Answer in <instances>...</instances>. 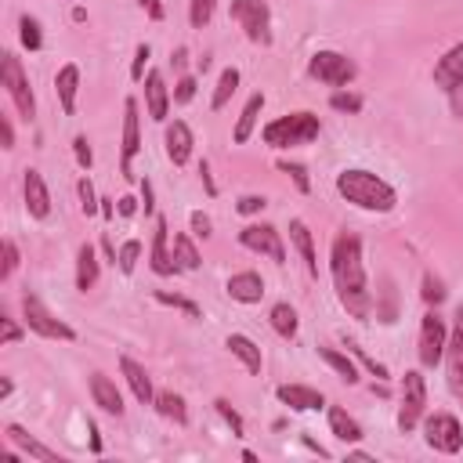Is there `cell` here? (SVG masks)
<instances>
[{
    "label": "cell",
    "instance_id": "obj_41",
    "mask_svg": "<svg viewBox=\"0 0 463 463\" xmlns=\"http://www.w3.org/2000/svg\"><path fill=\"white\" fill-rule=\"evenodd\" d=\"M347 351H351V354H354V358H358V362H362V365H365V369H369V373H373V376H376L380 383H383V380H391V369H387L383 362L369 358V354H365V347H358L354 340H347Z\"/></svg>",
    "mask_w": 463,
    "mask_h": 463
},
{
    "label": "cell",
    "instance_id": "obj_14",
    "mask_svg": "<svg viewBox=\"0 0 463 463\" xmlns=\"http://www.w3.org/2000/svg\"><path fill=\"white\" fill-rule=\"evenodd\" d=\"M163 148H166V159L174 166H184L192 159V148H195V134L184 119H166L163 123Z\"/></svg>",
    "mask_w": 463,
    "mask_h": 463
},
{
    "label": "cell",
    "instance_id": "obj_55",
    "mask_svg": "<svg viewBox=\"0 0 463 463\" xmlns=\"http://www.w3.org/2000/svg\"><path fill=\"white\" fill-rule=\"evenodd\" d=\"M141 206H145V217L156 210V206H152V184H148V177L141 181Z\"/></svg>",
    "mask_w": 463,
    "mask_h": 463
},
{
    "label": "cell",
    "instance_id": "obj_11",
    "mask_svg": "<svg viewBox=\"0 0 463 463\" xmlns=\"http://www.w3.org/2000/svg\"><path fill=\"white\" fill-rule=\"evenodd\" d=\"M141 152V105L137 98L123 101V134H119V174L134 181V159Z\"/></svg>",
    "mask_w": 463,
    "mask_h": 463
},
{
    "label": "cell",
    "instance_id": "obj_48",
    "mask_svg": "<svg viewBox=\"0 0 463 463\" xmlns=\"http://www.w3.org/2000/svg\"><path fill=\"white\" fill-rule=\"evenodd\" d=\"M264 206H268V199H264V195H253V192H250V195H239V203H235V210H239L242 217H253V213H260Z\"/></svg>",
    "mask_w": 463,
    "mask_h": 463
},
{
    "label": "cell",
    "instance_id": "obj_26",
    "mask_svg": "<svg viewBox=\"0 0 463 463\" xmlns=\"http://www.w3.org/2000/svg\"><path fill=\"white\" fill-rule=\"evenodd\" d=\"M224 347L232 351V358H239V362H242V369H246V373H253V376L260 373V365H264V354H260L257 340H250L246 333H228Z\"/></svg>",
    "mask_w": 463,
    "mask_h": 463
},
{
    "label": "cell",
    "instance_id": "obj_15",
    "mask_svg": "<svg viewBox=\"0 0 463 463\" xmlns=\"http://www.w3.org/2000/svg\"><path fill=\"white\" fill-rule=\"evenodd\" d=\"M22 199H25V213L33 221H47L51 217V192H47V181L36 166H29L22 174Z\"/></svg>",
    "mask_w": 463,
    "mask_h": 463
},
{
    "label": "cell",
    "instance_id": "obj_42",
    "mask_svg": "<svg viewBox=\"0 0 463 463\" xmlns=\"http://www.w3.org/2000/svg\"><path fill=\"white\" fill-rule=\"evenodd\" d=\"M329 105L336 109V112H347V116H354V112H362V98L358 94H351V90H333V98H329Z\"/></svg>",
    "mask_w": 463,
    "mask_h": 463
},
{
    "label": "cell",
    "instance_id": "obj_50",
    "mask_svg": "<svg viewBox=\"0 0 463 463\" xmlns=\"http://www.w3.org/2000/svg\"><path fill=\"white\" fill-rule=\"evenodd\" d=\"M0 326H4V336H0V344H4V347L18 344V340L25 336V333H22V326H18V322H14L11 315H0Z\"/></svg>",
    "mask_w": 463,
    "mask_h": 463
},
{
    "label": "cell",
    "instance_id": "obj_21",
    "mask_svg": "<svg viewBox=\"0 0 463 463\" xmlns=\"http://www.w3.org/2000/svg\"><path fill=\"white\" fill-rule=\"evenodd\" d=\"M4 434H7V441L14 445V449H22L29 459H40V463H61V456L54 452V449H47L43 441H36L25 427H18V423H7L4 427Z\"/></svg>",
    "mask_w": 463,
    "mask_h": 463
},
{
    "label": "cell",
    "instance_id": "obj_32",
    "mask_svg": "<svg viewBox=\"0 0 463 463\" xmlns=\"http://www.w3.org/2000/svg\"><path fill=\"white\" fill-rule=\"evenodd\" d=\"M174 260H177V268L181 271H199V264H203V257H199V250H195V235L188 232H177L174 235Z\"/></svg>",
    "mask_w": 463,
    "mask_h": 463
},
{
    "label": "cell",
    "instance_id": "obj_43",
    "mask_svg": "<svg viewBox=\"0 0 463 463\" xmlns=\"http://www.w3.org/2000/svg\"><path fill=\"white\" fill-rule=\"evenodd\" d=\"M275 166H279V170H282V174H289V177H293V184H297V188H300V192H304V195H307V192H311V177H307V170H304V166H300V163H289V159H279V163H275Z\"/></svg>",
    "mask_w": 463,
    "mask_h": 463
},
{
    "label": "cell",
    "instance_id": "obj_12",
    "mask_svg": "<svg viewBox=\"0 0 463 463\" xmlns=\"http://www.w3.org/2000/svg\"><path fill=\"white\" fill-rule=\"evenodd\" d=\"M239 246H246L250 253H260L275 264H286V242H282V232L275 224L253 221V224L239 228Z\"/></svg>",
    "mask_w": 463,
    "mask_h": 463
},
{
    "label": "cell",
    "instance_id": "obj_3",
    "mask_svg": "<svg viewBox=\"0 0 463 463\" xmlns=\"http://www.w3.org/2000/svg\"><path fill=\"white\" fill-rule=\"evenodd\" d=\"M322 134V119L307 109H297V112H286L271 123L260 127V141L275 152H286V148H300V145H311L315 137Z\"/></svg>",
    "mask_w": 463,
    "mask_h": 463
},
{
    "label": "cell",
    "instance_id": "obj_58",
    "mask_svg": "<svg viewBox=\"0 0 463 463\" xmlns=\"http://www.w3.org/2000/svg\"><path fill=\"white\" fill-rule=\"evenodd\" d=\"M11 391H14V383H11V376H4V380H0V402H7Z\"/></svg>",
    "mask_w": 463,
    "mask_h": 463
},
{
    "label": "cell",
    "instance_id": "obj_19",
    "mask_svg": "<svg viewBox=\"0 0 463 463\" xmlns=\"http://www.w3.org/2000/svg\"><path fill=\"white\" fill-rule=\"evenodd\" d=\"M87 387H90V402L101 409V412H109V416H123V394H119V387H116V380L112 376H105V373H90L87 376Z\"/></svg>",
    "mask_w": 463,
    "mask_h": 463
},
{
    "label": "cell",
    "instance_id": "obj_18",
    "mask_svg": "<svg viewBox=\"0 0 463 463\" xmlns=\"http://www.w3.org/2000/svg\"><path fill=\"white\" fill-rule=\"evenodd\" d=\"M275 398L286 409H293V412H318V409H326V394L315 391V387H304V383H279Z\"/></svg>",
    "mask_w": 463,
    "mask_h": 463
},
{
    "label": "cell",
    "instance_id": "obj_51",
    "mask_svg": "<svg viewBox=\"0 0 463 463\" xmlns=\"http://www.w3.org/2000/svg\"><path fill=\"white\" fill-rule=\"evenodd\" d=\"M0 148H14V123H11V116H0Z\"/></svg>",
    "mask_w": 463,
    "mask_h": 463
},
{
    "label": "cell",
    "instance_id": "obj_1",
    "mask_svg": "<svg viewBox=\"0 0 463 463\" xmlns=\"http://www.w3.org/2000/svg\"><path fill=\"white\" fill-rule=\"evenodd\" d=\"M329 275H333V289L340 307L351 318H369L373 315V293H369V279H365V264H362V239L354 232H336L333 246H329Z\"/></svg>",
    "mask_w": 463,
    "mask_h": 463
},
{
    "label": "cell",
    "instance_id": "obj_33",
    "mask_svg": "<svg viewBox=\"0 0 463 463\" xmlns=\"http://www.w3.org/2000/svg\"><path fill=\"white\" fill-rule=\"evenodd\" d=\"M318 358L340 376V380H347V383H358V369H354V362L344 354V351H336V347H318Z\"/></svg>",
    "mask_w": 463,
    "mask_h": 463
},
{
    "label": "cell",
    "instance_id": "obj_39",
    "mask_svg": "<svg viewBox=\"0 0 463 463\" xmlns=\"http://www.w3.org/2000/svg\"><path fill=\"white\" fill-rule=\"evenodd\" d=\"M420 297H423V304H430V307H438V304H445V297H449V289H445V282L438 279V275H423V289H420Z\"/></svg>",
    "mask_w": 463,
    "mask_h": 463
},
{
    "label": "cell",
    "instance_id": "obj_9",
    "mask_svg": "<svg viewBox=\"0 0 463 463\" xmlns=\"http://www.w3.org/2000/svg\"><path fill=\"white\" fill-rule=\"evenodd\" d=\"M420 427H423V441H427V449L445 452V456H456V452L463 449V423H459L452 412H445V409L427 412Z\"/></svg>",
    "mask_w": 463,
    "mask_h": 463
},
{
    "label": "cell",
    "instance_id": "obj_47",
    "mask_svg": "<svg viewBox=\"0 0 463 463\" xmlns=\"http://www.w3.org/2000/svg\"><path fill=\"white\" fill-rule=\"evenodd\" d=\"M170 94H174V105H188L195 98V76H181Z\"/></svg>",
    "mask_w": 463,
    "mask_h": 463
},
{
    "label": "cell",
    "instance_id": "obj_59",
    "mask_svg": "<svg viewBox=\"0 0 463 463\" xmlns=\"http://www.w3.org/2000/svg\"><path fill=\"white\" fill-rule=\"evenodd\" d=\"M452 333L459 336V344H463V307H459V315H456V326H452Z\"/></svg>",
    "mask_w": 463,
    "mask_h": 463
},
{
    "label": "cell",
    "instance_id": "obj_53",
    "mask_svg": "<svg viewBox=\"0 0 463 463\" xmlns=\"http://www.w3.org/2000/svg\"><path fill=\"white\" fill-rule=\"evenodd\" d=\"M199 174H203V184H206V195L213 199V195H217V184H213V174H210V163H206V159L199 163Z\"/></svg>",
    "mask_w": 463,
    "mask_h": 463
},
{
    "label": "cell",
    "instance_id": "obj_45",
    "mask_svg": "<svg viewBox=\"0 0 463 463\" xmlns=\"http://www.w3.org/2000/svg\"><path fill=\"white\" fill-rule=\"evenodd\" d=\"M72 159H76L80 170H90V166H94V152H90V141H87L83 134L72 137Z\"/></svg>",
    "mask_w": 463,
    "mask_h": 463
},
{
    "label": "cell",
    "instance_id": "obj_49",
    "mask_svg": "<svg viewBox=\"0 0 463 463\" xmlns=\"http://www.w3.org/2000/svg\"><path fill=\"white\" fill-rule=\"evenodd\" d=\"M188 224H192V235H195V239H210V235H213V224H210V217H206L203 210H192V213H188Z\"/></svg>",
    "mask_w": 463,
    "mask_h": 463
},
{
    "label": "cell",
    "instance_id": "obj_35",
    "mask_svg": "<svg viewBox=\"0 0 463 463\" xmlns=\"http://www.w3.org/2000/svg\"><path fill=\"white\" fill-rule=\"evenodd\" d=\"M18 40L25 51H40L43 47V33H40V22L33 14H22L18 18Z\"/></svg>",
    "mask_w": 463,
    "mask_h": 463
},
{
    "label": "cell",
    "instance_id": "obj_27",
    "mask_svg": "<svg viewBox=\"0 0 463 463\" xmlns=\"http://www.w3.org/2000/svg\"><path fill=\"white\" fill-rule=\"evenodd\" d=\"M98 275H101V260H98V250H94L90 242H83V246L76 250V289H80V293L94 289Z\"/></svg>",
    "mask_w": 463,
    "mask_h": 463
},
{
    "label": "cell",
    "instance_id": "obj_56",
    "mask_svg": "<svg viewBox=\"0 0 463 463\" xmlns=\"http://www.w3.org/2000/svg\"><path fill=\"white\" fill-rule=\"evenodd\" d=\"M101 253H105V257H109V260H112V264H116V260H119V250H116V246H112V239H109V235H101Z\"/></svg>",
    "mask_w": 463,
    "mask_h": 463
},
{
    "label": "cell",
    "instance_id": "obj_57",
    "mask_svg": "<svg viewBox=\"0 0 463 463\" xmlns=\"http://www.w3.org/2000/svg\"><path fill=\"white\" fill-rule=\"evenodd\" d=\"M101 217H105V221H112V217H116V199L101 195Z\"/></svg>",
    "mask_w": 463,
    "mask_h": 463
},
{
    "label": "cell",
    "instance_id": "obj_40",
    "mask_svg": "<svg viewBox=\"0 0 463 463\" xmlns=\"http://www.w3.org/2000/svg\"><path fill=\"white\" fill-rule=\"evenodd\" d=\"M213 409H217V416L232 427V434H235V438H242V434H246V420L232 409V402H228V398H213Z\"/></svg>",
    "mask_w": 463,
    "mask_h": 463
},
{
    "label": "cell",
    "instance_id": "obj_25",
    "mask_svg": "<svg viewBox=\"0 0 463 463\" xmlns=\"http://www.w3.org/2000/svg\"><path fill=\"white\" fill-rule=\"evenodd\" d=\"M260 109H264V90H253V94L246 98L239 119H235V130H232V141H235V145H246V141L253 137L257 119H260Z\"/></svg>",
    "mask_w": 463,
    "mask_h": 463
},
{
    "label": "cell",
    "instance_id": "obj_10",
    "mask_svg": "<svg viewBox=\"0 0 463 463\" xmlns=\"http://www.w3.org/2000/svg\"><path fill=\"white\" fill-rule=\"evenodd\" d=\"M445 347H449V326L445 318L434 311H427L420 318V340H416V354H420V365L423 369H434L445 362Z\"/></svg>",
    "mask_w": 463,
    "mask_h": 463
},
{
    "label": "cell",
    "instance_id": "obj_54",
    "mask_svg": "<svg viewBox=\"0 0 463 463\" xmlns=\"http://www.w3.org/2000/svg\"><path fill=\"white\" fill-rule=\"evenodd\" d=\"M137 7L148 11V18H156V22L163 18V4H159V0H137Z\"/></svg>",
    "mask_w": 463,
    "mask_h": 463
},
{
    "label": "cell",
    "instance_id": "obj_22",
    "mask_svg": "<svg viewBox=\"0 0 463 463\" xmlns=\"http://www.w3.org/2000/svg\"><path fill=\"white\" fill-rule=\"evenodd\" d=\"M54 94H58V105L65 116L76 112V94H80V65L76 61H65L58 72H54Z\"/></svg>",
    "mask_w": 463,
    "mask_h": 463
},
{
    "label": "cell",
    "instance_id": "obj_52",
    "mask_svg": "<svg viewBox=\"0 0 463 463\" xmlns=\"http://www.w3.org/2000/svg\"><path fill=\"white\" fill-rule=\"evenodd\" d=\"M137 203H141V199H134V195H119V199H116V213H119V217H134V213H137Z\"/></svg>",
    "mask_w": 463,
    "mask_h": 463
},
{
    "label": "cell",
    "instance_id": "obj_36",
    "mask_svg": "<svg viewBox=\"0 0 463 463\" xmlns=\"http://www.w3.org/2000/svg\"><path fill=\"white\" fill-rule=\"evenodd\" d=\"M76 195H80V210H83V217L101 213V195L94 192V184H90V177H87V174L76 181Z\"/></svg>",
    "mask_w": 463,
    "mask_h": 463
},
{
    "label": "cell",
    "instance_id": "obj_23",
    "mask_svg": "<svg viewBox=\"0 0 463 463\" xmlns=\"http://www.w3.org/2000/svg\"><path fill=\"white\" fill-rule=\"evenodd\" d=\"M224 289H228V297H232L235 304H260V297H264V279L246 268V271H235Z\"/></svg>",
    "mask_w": 463,
    "mask_h": 463
},
{
    "label": "cell",
    "instance_id": "obj_16",
    "mask_svg": "<svg viewBox=\"0 0 463 463\" xmlns=\"http://www.w3.org/2000/svg\"><path fill=\"white\" fill-rule=\"evenodd\" d=\"M170 105H174V94L163 83V72L148 69V76H145V112H148V119L152 123H166L170 119Z\"/></svg>",
    "mask_w": 463,
    "mask_h": 463
},
{
    "label": "cell",
    "instance_id": "obj_24",
    "mask_svg": "<svg viewBox=\"0 0 463 463\" xmlns=\"http://www.w3.org/2000/svg\"><path fill=\"white\" fill-rule=\"evenodd\" d=\"M289 242L297 246V253H300V260H304L307 275H311V279H318V253H315V235H311V228H307L300 217H293V221H289Z\"/></svg>",
    "mask_w": 463,
    "mask_h": 463
},
{
    "label": "cell",
    "instance_id": "obj_31",
    "mask_svg": "<svg viewBox=\"0 0 463 463\" xmlns=\"http://www.w3.org/2000/svg\"><path fill=\"white\" fill-rule=\"evenodd\" d=\"M239 80H242V72H239L235 65L221 69V76H217V87H213V98H210V109H213V112H221V109L232 101V94L239 90Z\"/></svg>",
    "mask_w": 463,
    "mask_h": 463
},
{
    "label": "cell",
    "instance_id": "obj_44",
    "mask_svg": "<svg viewBox=\"0 0 463 463\" xmlns=\"http://www.w3.org/2000/svg\"><path fill=\"white\" fill-rule=\"evenodd\" d=\"M148 58H152V47L148 43H137V51H134V65H130V80L134 83H145V69H148Z\"/></svg>",
    "mask_w": 463,
    "mask_h": 463
},
{
    "label": "cell",
    "instance_id": "obj_5",
    "mask_svg": "<svg viewBox=\"0 0 463 463\" xmlns=\"http://www.w3.org/2000/svg\"><path fill=\"white\" fill-rule=\"evenodd\" d=\"M22 322H25V329L29 333H36V336H43V340H61V344H72L76 340V329L65 322V318H58L36 293H22Z\"/></svg>",
    "mask_w": 463,
    "mask_h": 463
},
{
    "label": "cell",
    "instance_id": "obj_46",
    "mask_svg": "<svg viewBox=\"0 0 463 463\" xmlns=\"http://www.w3.org/2000/svg\"><path fill=\"white\" fill-rule=\"evenodd\" d=\"M18 260H22V253H18L14 239H4V268H0V279H4V282L18 271Z\"/></svg>",
    "mask_w": 463,
    "mask_h": 463
},
{
    "label": "cell",
    "instance_id": "obj_6",
    "mask_svg": "<svg viewBox=\"0 0 463 463\" xmlns=\"http://www.w3.org/2000/svg\"><path fill=\"white\" fill-rule=\"evenodd\" d=\"M0 83H4L7 98H11V105L18 109V116L33 119L36 116V94H33V83H29V76L22 69V58L14 51L0 54Z\"/></svg>",
    "mask_w": 463,
    "mask_h": 463
},
{
    "label": "cell",
    "instance_id": "obj_8",
    "mask_svg": "<svg viewBox=\"0 0 463 463\" xmlns=\"http://www.w3.org/2000/svg\"><path fill=\"white\" fill-rule=\"evenodd\" d=\"M307 76L311 80H318V83H326V87H347V83H354V76H358V65H354V58H347V54H340V51H315L311 58H307Z\"/></svg>",
    "mask_w": 463,
    "mask_h": 463
},
{
    "label": "cell",
    "instance_id": "obj_17",
    "mask_svg": "<svg viewBox=\"0 0 463 463\" xmlns=\"http://www.w3.org/2000/svg\"><path fill=\"white\" fill-rule=\"evenodd\" d=\"M434 87H441L445 94H456L463 87V40L452 43L438 61H434Z\"/></svg>",
    "mask_w": 463,
    "mask_h": 463
},
{
    "label": "cell",
    "instance_id": "obj_7",
    "mask_svg": "<svg viewBox=\"0 0 463 463\" xmlns=\"http://www.w3.org/2000/svg\"><path fill=\"white\" fill-rule=\"evenodd\" d=\"M228 14L246 33L250 43H257V47L271 43V7H268V0H232Z\"/></svg>",
    "mask_w": 463,
    "mask_h": 463
},
{
    "label": "cell",
    "instance_id": "obj_28",
    "mask_svg": "<svg viewBox=\"0 0 463 463\" xmlns=\"http://www.w3.org/2000/svg\"><path fill=\"white\" fill-rule=\"evenodd\" d=\"M326 420H329L333 438H340V441H347V445L362 441V423H358L354 416H347V409H340V405H326Z\"/></svg>",
    "mask_w": 463,
    "mask_h": 463
},
{
    "label": "cell",
    "instance_id": "obj_20",
    "mask_svg": "<svg viewBox=\"0 0 463 463\" xmlns=\"http://www.w3.org/2000/svg\"><path fill=\"white\" fill-rule=\"evenodd\" d=\"M119 373H123V380H127L130 394H134L141 405H152V398H156V387H152V376H148V369H145L137 358H130V354H119Z\"/></svg>",
    "mask_w": 463,
    "mask_h": 463
},
{
    "label": "cell",
    "instance_id": "obj_2",
    "mask_svg": "<svg viewBox=\"0 0 463 463\" xmlns=\"http://www.w3.org/2000/svg\"><path fill=\"white\" fill-rule=\"evenodd\" d=\"M336 192L340 199H347L351 206L365 210V213H391L398 206V192L394 184H387L380 174L365 170V166H347L336 174Z\"/></svg>",
    "mask_w": 463,
    "mask_h": 463
},
{
    "label": "cell",
    "instance_id": "obj_30",
    "mask_svg": "<svg viewBox=\"0 0 463 463\" xmlns=\"http://www.w3.org/2000/svg\"><path fill=\"white\" fill-rule=\"evenodd\" d=\"M152 409H156L163 420L177 423V427H184V423H188V405H184V398H181L177 391H156Z\"/></svg>",
    "mask_w": 463,
    "mask_h": 463
},
{
    "label": "cell",
    "instance_id": "obj_29",
    "mask_svg": "<svg viewBox=\"0 0 463 463\" xmlns=\"http://www.w3.org/2000/svg\"><path fill=\"white\" fill-rule=\"evenodd\" d=\"M268 326L282 336V340H293L297 336V329H300V318H297V307L289 304V300H279V304H271L268 307Z\"/></svg>",
    "mask_w": 463,
    "mask_h": 463
},
{
    "label": "cell",
    "instance_id": "obj_4",
    "mask_svg": "<svg viewBox=\"0 0 463 463\" xmlns=\"http://www.w3.org/2000/svg\"><path fill=\"white\" fill-rule=\"evenodd\" d=\"M427 416V380L420 369H405L402 383H398V430L402 434H412Z\"/></svg>",
    "mask_w": 463,
    "mask_h": 463
},
{
    "label": "cell",
    "instance_id": "obj_13",
    "mask_svg": "<svg viewBox=\"0 0 463 463\" xmlns=\"http://www.w3.org/2000/svg\"><path fill=\"white\" fill-rule=\"evenodd\" d=\"M148 268L159 275V279H170L177 275V260H174V246H170V228H166V217H156V232H152V246H148Z\"/></svg>",
    "mask_w": 463,
    "mask_h": 463
},
{
    "label": "cell",
    "instance_id": "obj_34",
    "mask_svg": "<svg viewBox=\"0 0 463 463\" xmlns=\"http://www.w3.org/2000/svg\"><path fill=\"white\" fill-rule=\"evenodd\" d=\"M152 297H156V304H163V307H174V311H184L188 318H203V307H199L195 300H188V297H181V293H170V289H156Z\"/></svg>",
    "mask_w": 463,
    "mask_h": 463
},
{
    "label": "cell",
    "instance_id": "obj_38",
    "mask_svg": "<svg viewBox=\"0 0 463 463\" xmlns=\"http://www.w3.org/2000/svg\"><path fill=\"white\" fill-rule=\"evenodd\" d=\"M137 260H141V239H127V242L119 246V260H116V268H119L123 275H134Z\"/></svg>",
    "mask_w": 463,
    "mask_h": 463
},
{
    "label": "cell",
    "instance_id": "obj_37",
    "mask_svg": "<svg viewBox=\"0 0 463 463\" xmlns=\"http://www.w3.org/2000/svg\"><path fill=\"white\" fill-rule=\"evenodd\" d=\"M213 11H217V0H188V25L192 29H206Z\"/></svg>",
    "mask_w": 463,
    "mask_h": 463
}]
</instances>
